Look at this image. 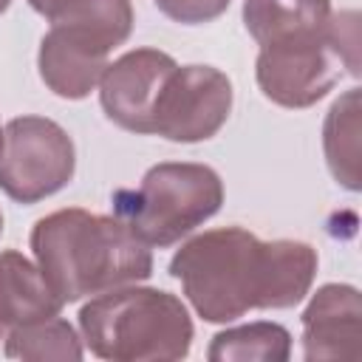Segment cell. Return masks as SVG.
I'll return each instance as SVG.
<instances>
[{
    "label": "cell",
    "mask_w": 362,
    "mask_h": 362,
    "mask_svg": "<svg viewBox=\"0 0 362 362\" xmlns=\"http://www.w3.org/2000/svg\"><path fill=\"white\" fill-rule=\"evenodd\" d=\"M189 305L206 322H232L255 308L303 303L317 274V252L303 240H260L223 226L189 238L170 260Z\"/></svg>",
    "instance_id": "6da1fadb"
},
{
    "label": "cell",
    "mask_w": 362,
    "mask_h": 362,
    "mask_svg": "<svg viewBox=\"0 0 362 362\" xmlns=\"http://www.w3.org/2000/svg\"><path fill=\"white\" fill-rule=\"evenodd\" d=\"M37 266L62 303H76L153 274L150 246L124 221L88 209H57L31 229Z\"/></svg>",
    "instance_id": "7a4b0ae2"
},
{
    "label": "cell",
    "mask_w": 362,
    "mask_h": 362,
    "mask_svg": "<svg viewBox=\"0 0 362 362\" xmlns=\"http://www.w3.org/2000/svg\"><path fill=\"white\" fill-rule=\"evenodd\" d=\"M79 331L90 354L107 362H175L192 345L187 305L161 288L102 291L82 305Z\"/></svg>",
    "instance_id": "3957f363"
},
{
    "label": "cell",
    "mask_w": 362,
    "mask_h": 362,
    "mask_svg": "<svg viewBox=\"0 0 362 362\" xmlns=\"http://www.w3.org/2000/svg\"><path fill=\"white\" fill-rule=\"evenodd\" d=\"M37 54L48 90L85 99L107 68V54L133 31L130 0H65L51 17Z\"/></svg>",
    "instance_id": "277c9868"
},
{
    "label": "cell",
    "mask_w": 362,
    "mask_h": 362,
    "mask_svg": "<svg viewBox=\"0 0 362 362\" xmlns=\"http://www.w3.org/2000/svg\"><path fill=\"white\" fill-rule=\"evenodd\" d=\"M116 218L147 246H173L223 204L221 175L206 164L164 161L144 173L139 189H122L113 198Z\"/></svg>",
    "instance_id": "5b68a950"
},
{
    "label": "cell",
    "mask_w": 362,
    "mask_h": 362,
    "mask_svg": "<svg viewBox=\"0 0 362 362\" xmlns=\"http://www.w3.org/2000/svg\"><path fill=\"white\" fill-rule=\"evenodd\" d=\"M76 150L45 116H17L0 133V189L17 204H37L71 184Z\"/></svg>",
    "instance_id": "8992f818"
},
{
    "label": "cell",
    "mask_w": 362,
    "mask_h": 362,
    "mask_svg": "<svg viewBox=\"0 0 362 362\" xmlns=\"http://www.w3.org/2000/svg\"><path fill=\"white\" fill-rule=\"evenodd\" d=\"M232 113V82L212 65H175L153 107L150 133L195 144L212 139Z\"/></svg>",
    "instance_id": "52a82bcc"
},
{
    "label": "cell",
    "mask_w": 362,
    "mask_h": 362,
    "mask_svg": "<svg viewBox=\"0 0 362 362\" xmlns=\"http://www.w3.org/2000/svg\"><path fill=\"white\" fill-rule=\"evenodd\" d=\"M255 74L263 96L274 105L311 107L339 79V57L325 28L322 37L260 45Z\"/></svg>",
    "instance_id": "ba28073f"
},
{
    "label": "cell",
    "mask_w": 362,
    "mask_h": 362,
    "mask_svg": "<svg viewBox=\"0 0 362 362\" xmlns=\"http://www.w3.org/2000/svg\"><path fill=\"white\" fill-rule=\"evenodd\" d=\"M178 62L158 48H136L107 62L99 79V102L105 116L130 133H150V119L161 85Z\"/></svg>",
    "instance_id": "9c48e42d"
},
{
    "label": "cell",
    "mask_w": 362,
    "mask_h": 362,
    "mask_svg": "<svg viewBox=\"0 0 362 362\" xmlns=\"http://www.w3.org/2000/svg\"><path fill=\"white\" fill-rule=\"evenodd\" d=\"M303 356L308 362L362 359V297L354 286L317 288L303 311Z\"/></svg>",
    "instance_id": "30bf717a"
},
{
    "label": "cell",
    "mask_w": 362,
    "mask_h": 362,
    "mask_svg": "<svg viewBox=\"0 0 362 362\" xmlns=\"http://www.w3.org/2000/svg\"><path fill=\"white\" fill-rule=\"evenodd\" d=\"M62 300L54 294L40 266L20 252H0V322L6 328L51 320L62 311Z\"/></svg>",
    "instance_id": "8fae6325"
},
{
    "label": "cell",
    "mask_w": 362,
    "mask_h": 362,
    "mask_svg": "<svg viewBox=\"0 0 362 362\" xmlns=\"http://www.w3.org/2000/svg\"><path fill=\"white\" fill-rule=\"evenodd\" d=\"M331 20V0H246L243 25L257 45L322 37Z\"/></svg>",
    "instance_id": "7c38bea8"
},
{
    "label": "cell",
    "mask_w": 362,
    "mask_h": 362,
    "mask_svg": "<svg viewBox=\"0 0 362 362\" xmlns=\"http://www.w3.org/2000/svg\"><path fill=\"white\" fill-rule=\"evenodd\" d=\"M359 90H345L328 110L322 127V147L331 175L345 189H359Z\"/></svg>",
    "instance_id": "4fadbf2b"
},
{
    "label": "cell",
    "mask_w": 362,
    "mask_h": 362,
    "mask_svg": "<svg viewBox=\"0 0 362 362\" xmlns=\"http://www.w3.org/2000/svg\"><path fill=\"white\" fill-rule=\"evenodd\" d=\"M291 354V334L280 322H249L238 328H226L212 337L206 356L212 362H286Z\"/></svg>",
    "instance_id": "5bb4252c"
},
{
    "label": "cell",
    "mask_w": 362,
    "mask_h": 362,
    "mask_svg": "<svg viewBox=\"0 0 362 362\" xmlns=\"http://www.w3.org/2000/svg\"><path fill=\"white\" fill-rule=\"evenodd\" d=\"M6 356L25 359V362H45V359H62L76 362L82 359V339L74 331L68 320L51 317L31 325H17L6 337Z\"/></svg>",
    "instance_id": "9a60e30c"
},
{
    "label": "cell",
    "mask_w": 362,
    "mask_h": 362,
    "mask_svg": "<svg viewBox=\"0 0 362 362\" xmlns=\"http://www.w3.org/2000/svg\"><path fill=\"white\" fill-rule=\"evenodd\" d=\"M328 40H331L339 62L348 68V74L359 76V14L356 11L331 14Z\"/></svg>",
    "instance_id": "2e32d148"
},
{
    "label": "cell",
    "mask_w": 362,
    "mask_h": 362,
    "mask_svg": "<svg viewBox=\"0 0 362 362\" xmlns=\"http://www.w3.org/2000/svg\"><path fill=\"white\" fill-rule=\"evenodd\" d=\"M158 11L175 23L184 25H201L215 17H221L229 6V0H156Z\"/></svg>",
    "instance_id": "e0dca14e"
},
{
    "label": "cell",
    "mask_w": 362,
    "mask_h": 362,
    "mask_svg": "<svg viewBox=\"0 0 362 362\" xmlns=\"http://www.w3.org/2000/svg\"><path fill=\"white\" fill-rule=\"evenodd\" d=\"M28 3H31V8H34L37 14L51 17V14H54V11H57V8H59L65 0H28Z\"/></svg>",
    "instance_id": "ac0fdd59"
},
{
    "label": "cell",
    "mask_w": 362,
    "mask_h": 362,
    "mask_svg": "<svg viewBox=\"0 0 362 362\" xmlns=\"http://www.w3.org/2000/svg\"><path fill=\"white\" fill-rule=\"evenodd\" d=\"M8 3H11V0H0V14H3L6 8H8Z\"/></svg>",
    "instance_id": "d6986e66"
},
{
    "label": "cell",
    "mask_w": 362,
    "mask_h": 362,
    "mask_svg": "<svg viewBox=\"0 0 362 362\" xmlns=\"http://www.w3.org/2000/svg\"><path fill=\"white\" fill-rule=\"evenodd\" d=\"M3 331H6V325H3V322H0V339H3Z\"/></svg>",
    "instance_id": "ffe728a7"
},
{
    "label": "cell",
    "mask_w": 362,
    "mask_h": 362,
    "mask_svg": "<svg viewBox=\"0 0 362 362\" xmlns=\"http://www.w3.org/2000/svg\"><path fill=\"white\" fill-rule=\"evenodd\" d=\"M0 232H3V215H0Z\"/></svg>",
    "instance_id": "44dd1931"
},
{
    "label": "cell",
    "mask_w": 362,
    "mask_h": 362,
    "mask_svg": "<svg viewBox=\"0 0 362 362\" xmlns=\"http://www.w3.org/2000/svg\"><path fill=\"white\" fill-rule=\"evenodd\" d=\"M0 133H3V130H0Z\"/></svg>",
    "instance_id": "7402d4cb"
}]
</instances>
